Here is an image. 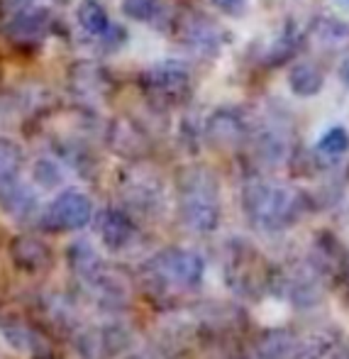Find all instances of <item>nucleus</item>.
<instances>
[{"label": "nucleus", "mask_w": 349, "mask_h": 359, "mask_svg": "<svg viewBox=\"0 0 349 359\" xmlns=\"http://www.w3.org/2000/svg\"><path fill=\"white\" fill-rule=\"evenodd\" d=\"M93 217V203L85 194L81 191H64L57 198L49 203L44 220L54 230H81L83 225H88V220Z\"/></svg>", "instance_id": "obj_6"}, {"label": "nucleus", "mask_w": 349, "mask_h": 359, "mask_svg": "<svg viewBox=\"0 0 349 359\" xmlns=\"http://www.w3.org/2000/svg\"><path fill=\"white\" fill-rule=\"evenodd\" d=\"M98 235L103 240V245L113 252L125 250L128 245H132L135 237V222L130 220L123 210L118 208H105L98 215Z\"/></svg>", "instance_id": "obj_8"}, {"label": "nucleus", "mask_w": 349, "mask_h": 359, "mask_svg": "<svg viewBox=\"0 0 349 359\" xmlns=\"http://www.w3.org/2000/svg\"><path fill=\"white\" fill-rule=\"evenodd\" d=\"M42 176H44V186H52V184H57L59 171L54 169L49 161H39L37 164V179H42Z\"/></svg>", "instance_id": "obj_24"}, {"label": "nucleus", "mask_w": 349, "mask_h": 359, "mask_svg": "<svg viewBox=\"0 0 349 359\" xmlns=\"http://www.w3.org/2000/svg\"><path fill=\"white\" fill-rule=\"evenodd\" d=\"M20 161H22V154L18 147L8 140H0V186L15 181L20 171Z\"/></svg>", "instance_id": "obj_18"}, {"label": "nucleus", "mask_w": 349, "mask_h": 359, "mask_svg": "<svg viewBox=\"0 0 349 359\" xmlns=\"http://www.w3.org/2000/svg\"><path fill=\"white\" fill-rule=\"evenodd\" d=\"M0 205L5 208V213L13 217H27L32 215V210L37 208L34 203V194L25 186H20L18 181H10V184L0 186Z\"/></svg>", "instance_id": "obj_12"}, {"label": "nucleus", "mask_w": 349, "mask_h": 359, "mask_svg": "<svg viewBox=\"0 0 349 359\" xmlns=\"http://www.w3.org/2000/svg\"><path fill=\"white\" fill-rule=\"evenodd\" d=\"M349 149V135L345 128H332L322 135V140L317 142V151L327 156H342Z\"/></svg>", "instance_id": "obj_20"}, {"label": "nucleus", "mask_w": 349, "mask_h": 359, "mask_svg": "<svg viewBox=\"0 0 349 359\" xmlns=\"http://www.w3.org/2000/svg\"><path fill=\"white\" fill-rule=\"evenodd\" d=\"M203 257L193 250H186V247H169V250L159 252L144 266V281L151 293L166 291V288L191 291V288H196L203 281Z\"/></svg>", "instance_id": "obj_2"}, {"label": "nucleus", "mask_w": 349, "mask_h": 359, "mask_svg": "<svg viewBox=\"0 0 349 359\" xmlns=\"http://www.w3.org/2000/svg\"><path fill=\"white\" fill-rule=\"evenodd\" d=\"M13 257L22 269L37 271L49 264L52 252H49L47 245H42V242L34 240V237H18L13 245Z\"/></svg>", "instance_id": "obj_11"}, {"label": "nucleus", "mask_w": 349, "mask_h": 359, "mask_svg": "<svg viewBox=\"0 0 349 359\" xmlns=\"http://www.w3.org/2000/svg\"><path fill=\"white\" fill-rule=\"evenodd\" d=\"M242 203L254 225L264 230H281L293 222L298 210V198L283 186L249 184L242 194Z\"/></svg>", "instance_id": "obj_3"}, {"label": "nucleus", "mask_w": 349, "mask_h": 359, "mask_svg": "<svg viewBox=\"0 0 349 359\" xmlns=\"http://www.w3.org/2000/svg\"><path fill=\"white\" fill-rule=\"evenodd\" d=\"M149 81L154 88L159 90V95L164 98H179L186 88H189V74H186L184 67L179 64H166V67H159L156 72L149 74Z\"/></svg>", "instance_id": "obj_10"}, {"label": "nucleus", "mask_w": 349, "mask_h": 359, "mask_svg": "<svg viewBox=\"0 0 349 359\" xmlns=\"http://www.w3.org/2000/svg\"><path fill=\"white\" fill-rule=\"evenodd\" d=\"M301 342L288 330H269L256 340V359H298L301 357Z\"/></svg>", "instance_id": "obj_9"}, {"label": "nucleus", "mask_w": 349, "mask_h": 359, "mask_svg": "<svg viewBox=\"0 0 349 359\" xmlns=\"http://www.w3.org/2000/svg\"><path fill=\"white\" fill-rule=\"evenodd\" d=\"M340 76H342V81H345V86L349 88V57L342 62V67H340Z\"/></svg>", "instance_id": "obj_25"}, {"label": "nucleus", "mask_w": 349, "mask_h": 359, "mask_svg": "<svg viewBox=\"0 0 349 359\" xmlns=\"http://www.w3.org/2000/svg\"><path fill=\"white\" fill-rule=\"evenodd\" d=\"M212 5L227 15H242L247 8V0H212Z\"/></svg>", "instance_id": "obj_23"}, {"label": "nucleus", "mask_w": 349, "mask_h": 359, "mask_svg": "<svg viewBox=\"0 0 349 359\" xmlns=\"http://www.w3.org/2000/svg\"><path fill=\"white\" fill-rule=\"evenodd\" d=\"M5 340L10 342V345H15V350H20V352H34L39 345H42V340L37 337V332H32L27 325H15V327H8L5 330Z\"/></svg>", "instance_id": "obj_21"}, {"label": "nucleus", "mask_w": 349, "mask_h": 359, "mask_svg": "<svg viewBox=\"0 0 349 359\" xmlns=\"http://www.w3.org/2000/svg\"><path fill=\"white\" fill-rule=\"evenodd\" d=\"M208 137L215 147H235L242 137V128L237 123V118L227 113H220L210 120L208 128Z\"/></svg>", "instance_id": "obj_15"}, {"label": "nucleus", "mask_w": 349, "mask_h": 359, "mask_svg": "<svg viewBox=\"0 0 349 359\" xmlns=\"http://www.w3.org/2000/svg\"><path fill=\"white\" fill-rule=\"evenodd\" d=\"M220 191L205 169H189L179 181L181 222L193 232H212L220 225Z\"/></svg>", "instance_id": "obj_1"}, {"label": "nucleus", "mask_w": 349, "mask_h": 359, "mask_svg": "<svg viewBox=\"0 0 349 359\" xmlns=\"http://www.w3.org/2000/svg\"><path fill=\"white\" fill-rule=\"evenodd\" d=\"M130 345V330L120 323L103 327H88L76 337V350L83 359H113Z\"/></svg>", "instance_id": "obj_5"}, {"label": "nucleus", "mask_w": 349, "mask_h": 359, "mask_svg": "<svg viewBox=\"0 0 349 359\" xmlns=\"http://www.w3.org/2000/svg\"><path fill=\"white\" fill-rule=\"evenodd\" d=\"M123 10L130 18L142 20V22H151V20L159 18L161 5H159V0H125Z\"/></svg>", "instance_id": "obj_22"}, {"label": "nucleus", "mask_w": 349, "mask_h": 359, "mask_svg": "<svg viewBox=\"0 0 349 359\" xmlns=\"http://www.w3.org/2000/svg\"><path fill=\"white\" fill-rule=\"evenodd\" d=\"M281 293L298 308H310L322 298V276L310 264H301L279 279Z\"/></svg>", "instance_id": "obj_7"}, {"label": "nucleus", "mask_w": 349, "mask_h": 359, "mask_svg": "<svg viewBox=\"0 0 349 359\" xmlns=\"http://www.w3.org/2000/svg\"><path fill=\"white\" fill-rule=\"evenodd\" d=\"M345 284H347V291H349V266H347V271H345Z\"/></svg>", "instance_id": "obj_26"}, {"label": "nucleus", "mask_w": 349, "mask_h": 359, "mask_svg": "<svg viewBox=\"0 0 349 359\" xmlns=\"http://www.w3.org/2000/svg\"><path fill=\"white\" fill-rule=\"evenodd\" d=\"M69 264H71V269L76 271V276H81V279L88 281V284L100 274V271L105 269V264L100 262L98 252H95L90 245H85V242H83V245H74V247H71Z\"/></svg>", "instance_id": "obj_13"}, {"label": "nucleus", "mask_w": 349, "mask_h": 359, "mask_svg": "<svg viewBox=\"0 0 349 359\" xmlns=\"http://www.w3.org/2000/svg\"><path fill=\"white\" fill-rule=\"evenodd\" d=\"M322 81H325V76L315 64H296L288 76V83L298 95H315L322 88Z\"/></svg>", "instance_id": "obj_14"}, {"label": "nucleus", "mask_w": 349, "mask_h": 359, "mask_svg": "<svg viewBox=\"0 0 349 359\" xmlns=\"http://www.w3.org/2000/svg\"><path fill=\"white\" fill-rule=\"evenodd\" d=\"M78 22L90 34H100L103 37L105 29H108V15H105L103 5H98L95 0H83L78 5Z\"/></svg>", "instance_id": "obj_16"}, {"label": "nucleus", "mask_w": 349, "mask_h": 359, "mask_svg": "<svg viewBox=\"0 0 349 359\" xmlns=\"http://www.w3.org/2000/svg\"><path fill=\"white\" fill-rule=\"evenodd\" d=\"M298 359H349V347L342 340H317L301 350Z\"/></svg>", "instance_id": "obj_17"}, {"label": "nucleus", "mask_w": 349, "mask_h": 359, "mask_svg": "<svg viewBox=\"0 0 349 359\" xmlns=\"http://www.w3.org/2000/svg\"><path fill=\"white\" fill-rule=\"evenodd\" d=\"M225 274L232 291L242 293V296H259L271 281L261 269V257L247 245H235L232 255L227 257Z\"/></svg>", "instance_id": "obj_4"}, {"label": "nucleus", "mask_w": 349, "mask_h": 359, "mask_svg": "<svg viewBox=\"0 0 349 359\" xmlns=\"http://www.w3.org/2000/svg\"><path fill=\"white\" fill-rule=\"evenodd\" d=\"M44 13H27L20 15L18 20L13 22L10 32L15 34L18 39H39L44 34Z\"/></svg>", "instance_id": "obj_19"}]
</instances>
